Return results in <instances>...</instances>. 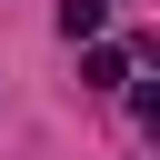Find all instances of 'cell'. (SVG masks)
I'll list each match as a JSON object with an SVG mask.
<instances>
[{
  "label": "cell",
  "instance_id": "6da1fadb",
  "mask_svg": "<svg viewBox=\"0 0 160 160\" xmlns=\"http://www.w3.org/2000/svg\"><path fill=\"white\" fill-rule=\"evenodd\" d=\"M130 60H140V50H100V40H90V60H80V90H120V80H130Z\"/></svg>",
  "mask_w": 160,
  "mask_h": 160
},
{
  "label": "cell",
  "instance_id": "7a4b0ae2",
  "mask_svg": "<svg viewBox=\"0 0 160 160\" xmlns=\"http://www.w3.org/2000/svg\"><path fill=\"white\" fill-rule=\"evenodd\" d=\"M100 20H110V0H60V40H100Z\"/></svg>",
  "mask_w": 160,
  "mask_h": 160
}]
</instances>
